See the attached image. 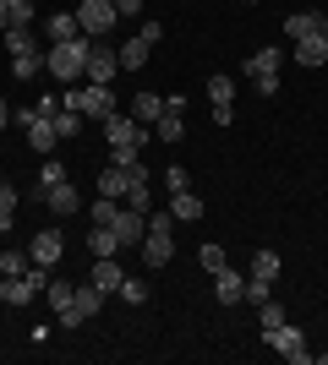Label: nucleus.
I'll list each match as a JSON object with an SVG mask.
<instances>
[{
	"instance_id": "1",
	"label": "nucleus",
	"mask_w": 328,
	"mask_h": 365,
	"mask_svg": "<svg viewBox=\"0 0 328 365\" xmlns=\"http://www.w3.org/2000/svg\"><path fill=\"white\" fill-rule=\"evenodd\" d=\"M104 137H109V164H131V158H142V142L154 137V131L137 125L131 115H109V120H104Z\"/></svg>"
},
{
	"instance_id": "36",
	"label": "nucleus",
	"mask_w": 328,
	"mask_h": 365,
	"mask_svg": "<svg viewBox=\"0 0 328 365\" xmlns=\"http://www.w3.org/2000/svg\"><path fill=\"white\" fill-rule=\"evenodd\" d=\"M6 11H11V22L16 28H33V0H0Z\"/></svg>"
},
{
	"instance_id": "38",
	"label": "nucleus",
	"mask_w": 328,
	"mask_h": 365,
	"mask_svg": "<svg viewBox=\"0 0 328 365\" xmlns=\"http://www.w3.org/2000/svg\"><path fill=\"white\" fill-rule=\"evenodd\" d=\"M49 305H55V311H66V305H71V284H66V278H49Z\"/></svg>"
},
{
	"instance_id": "16",
	"label": "nucleus",
	"mask_w": 328,
	"mask_h": 365,
	"mask_svg": "<svg viewBox=\"0 0 328 365\" xmlns=\"http://www.w3.org/2000/svg\"><path fill=\"white\" fill-rule=\"evenodd\" d=\"M44 202H49V213H55V218H71L82 207V197H77V185H71V180H61L55 191H44Z\"/></svg>"
},
{
	"instance_id": "25",
	"label": "nucleus",
	"mask_w": 328,
	"mask_h": 365,
	"mask_svg": "<svg viewBox=\"0 0 328 365\" xmlns=\"http://www.w3.org/2000/svg\"><path fill=\"white\" fill-rule=\"evenodd\" d=\"M39 71H44V55H39V49H33V55H11V76L16 82H33Z\"/></svg>"
},
{
	"instance_id": "33",
	"label": "nucleus",
	"mask_w": 328,
	"mask_h": 365,
	"mask_svg": "<svg viewBox=\"0 0 328 365\" xmlns=\"http://www.w3.org/2000/svg\"><path fill=\"white\" fill-rule=\"evenodd\" d=\"M197 262H203L208 273H219V267H224V245H219V240H203V245H197Z\"/></svg>"
},
{
	"instance_id": "42",
	"label": "nucleus",
	"mask_w": 328,
	"mask_h": 365,
	"mask_svg": "<svg viewBox=\"0 0 328 365\" xmlns=\"http://www.w3.org/2000/svg\"><path fill=\"white\" fill-rule=\"evenodd\" d=\"M11 115H16V109L6 104V98H0V131H6V125H11Z\"/></svg>"
},
{
	"instance_id": "24",
	"label": "nucleus",
	"mask_w": 328,
	"mask_h": 365,
	"mask_svg": "<svg viewBox=\"0 0 328 365\" xmlns=\"http://www.w3.org/2000/svg\"><path fill=\"white\" fill-rule=\"evenodd\" d=\"M323 61H328L323 38H296V66H323Z\"/></svg>"
},
{
	"instance_id": "37",
	"label": "nucleus",
	"mask_w": 328,
	"mask_h": 365,
	"mask_svg": "<svg viewBox=\"0 0 328 365\" xmlns=\"http://www.w3.org/2000/svg\"><path fill=\"white\" fill-rule=\"evenodd\" d=\"M115 213H121V202H109V197H99L94 207H88V218H94V224H115Z\"/></svg>"
},
{
	"instance_id": "10",
	"label": "nucleus",
	"mask_w": 328,
	"mask_h": 365,
	"mask_svg": "<svg viewBox=\"0 0 328 365\" xmlns=\"http://www.w3.org/2000/svg\"><path fill=\"white\" fill-rule=\"evenodd\" d=\"M284 38L296 44V38H323L328 44V16L323 11H290L284 16Z\"/></svg>"
},
{
	"instance_id": "34",
	"label": "nucleus",
	"mask_w": 328,
	"mask_h": 365,
	"mask_svg": "<svg viewBox=\"0 0 328 365\" xmlns=\"http://www.w3.org/2000/svg\"><path fill=\"white\" fill-rule=\"evenodd\" d=\"M6 49L11 55H33V28H6Z\"/></svg>"
},
{
	"instance_id": "3",
	"label": "nucleus",
	"mask_w": 328,
	"mask_h": 365,
	"mask_svg": "<svg viewBox=\"0 0 328 365\" xmlns=\"http://www.w3.org/2000/svg\"><path fill=\"white\" fill-rule=\"evenodd\" d=\"M170 257H175V218H170V207H154L148 213V235H142V262L164 267Z\"/></svg>"
},
{
	"instance_id": "22",
	"label": "nucleus",
	"mask_w": 328,
	"mask_h": 365,
	"mask_svg": "<svg viewBox=\"0 0 328 365\" xmlns=\"http://www.w3.org/2000/svg\"><path fill=\"white\" fill-rule=\"evenodd\" d=\"M88 251H94V257H121L115 229H109V224H94V229H88Z\"/></svg>"
},
{
	"instance_id": "28",
	"label": "nucleus",
	"mask_w": 328,
	"mask_h": 365,
	"mask_svg": "<svg viewBox=\"0 0 328 365\" xmlns=\"http://www.w3.org/2000/svg\"><path fill=\"white\" fill-rule=\"evenodd\" d=\"M115 300H126V305H148V284H142V278H121Z\"/></svg>"
},
{
	"instance_id": "39",
	"label": "nucleus",
	"mask_w": 328,
	"mask_h": 365,
	"mask_svg": "<svg viewBox=\"0 0 328 365\" xmlns=\"http://www.w3.org/2000/svg\"><path fill=\"white\" fill-rule=\"evenodd\" d=\"M11 213H16V191L0 180V229H11Z\"/></svg>"
},
{
	"instance_id": "12",
	"label": "nucleus",
	"mask_w": 328,
	"mask_h": 365,
	"mask_svg": "<svg viewBox=\"0 0 328 365\" xmlns=\"http://www.w3.org/2000/svg\"><path fill=\"white\" fill-rule=\"evenodd\" d=\"M109 229H115V240H121V251H131V245H142V235H148V213H131V207H121Z\"/></svg>"
},
{
	"instance_id": "7",
	"label": "nucleus",
	"mask_w": 328,
	"mask_h": 365,
	"mask_svg": "<svg viewBox=\"0 0 328 365\" xmlns=\"http://www.w3.org/2000/svg\"><path fill=\"white\" fill-rule=\"evenodd\" d=\"M263 344L279 354V360H290V365H307V360H312V349H307V333H301V327H290V322H279L274 333H263Z\"/></svg>"
},
{
	"instance_id": "21",
	"label": "nucleus",
	"mask_w": 328,
	"mask_h": 365,
	"mask_svg": "<svg viewBox=\"0 0 328 365\" xmlns=\"http://www.w3.org/2000/svg\"><path fill=\"white\" fill-rule=\"evenodd\" d=\"M170 218H175V224L203 218V197H197V191H175V197H170Z\"/></svg>"
},
{
	"instance_id": "6",
	"label": "nucleus",
	"mask_w": 328,
	"mask_h": 365,
	"mask_svg": "<svg viewBox=\"0 0 328 365\" xmlns=\"http://www.w3.org/2000/svg\"><path fill=\"white\" fill-rule=\"evenodd\" d=\"M148 180V164L142 158H131V164H109L104 175H99V197H109V202H121L131 185H142Z\"/></svg>"
},
{
	"instance_id": "18",
	"label": "nucleus",
	"mask_w": 328,
	"mask_h": 365,
	"mask_svg": "<svg viewBox=\"0 0 328 365\" xmlns=\"http://www.w3.org/2000/svg\"><path fill=\"white\" fill-rule=\"evenodd\" d=\"M121 257H94V278H88V284H99V289H104V294H115V289H121Z\"/></svg>"
},
{
	"instance_id": "30",
	"label": "nucleus",
	"mask_w": 328,
	"mask_h": 365,
	"mask_svg": "<svg viewBox=\"0 0 328 365\" xmlns=\"http://www.w3.org/2000/svg\"><path fill=\"white\" fill-rule=\"evenodd\" d=\"M263 300H274V278L247 273V305H263Z\"/></svg>"
},
{
	"instance_id": "27",
	"label": "nucleus",
	"mask_w": 328,
	"mask_h": 365,
	"mask_svg": "<svg viewBox=\"0 0 328 365\" xmlns=\"http://www.w3.org/2000/svg\"><path fill=\"white\" fill-rule=\"evenodd\" d=\"M61 180H71V169H66L61 158H44V169H39V191H55Z\"/></svg>"
},
{
	"instance_id": "20",
	"label": "nucleus",
	"mask_w": 328,
	"mask_h": 365,
	"mask_svg": "<svg viewBox=\"0 0 328 365\" xmlns=\"http://www.w3.org/2000/svg\"><path fill=\"white\" fill-rule=\"evenodd\" d=\"M71 311H77L82 322L99 317V311H104V289H99V284H82V289H71Z\"/></svg>"
},
{
	"instance_id": "13",
	"label": "nucleus",
	"mask_w": 328,
	"mask_h": 365,
	"mask_svg": "<svg viewBox=\"0 0 328 365\" xmlns=\"http://www.w3.org/2000/svg\"><path fill=\"white\" fill-rule=\"evenodd\" d=\"M61 251H66V235H61V229H39V235H33V245H28V257L39 262V267H55V262H61Z\"/></svg>"
},
{
	"instance_id": "31",
	"label": "nucleus",
	"mask_w": 328,
	"mask_h": 365,
	"mask_svg": "<svg viewBox=\"0 0 328 365\" xmlns=\"http://www.w3.org/2000/svg\"><path fill=\"white\" fill-rule=\"evenodd\" d=\"M252 273H257V278H279V251H268V245H263V251L252 257Z\"/></svg>"
},
{
	"instance_id": "8",
	"label": "nucleus",
	"mask_w": 328,
	"mask_h": 365,
	"mask_svg": "<svg viewBox=\"0 0 328 365\" xmlns=\"http://www.w3.org/2000/svg\"><path fill=\"white\" fill-rule=\"evenodd\" d=\"M11 120L22 125V131H28V148H33V153H55L61 131H55V120H49V115H39V109H16Z\"/></svg>"
},
{
	"instance_id": "9",
	"label": "nucleus",
	"mask_w": 328,
	"mask_h": 365,
	"mask_svg": "<svg viewBox=\"0 0 328 365\" xmlns=\"http://www.w3.org/2000/svg\"><path fill=\"white\" fill-rule=\"evenodd\" d=\"M115 6H109V0H77V28L88 33V38H104L109 28H115Z\"/></svg>"
},
{
	"instance_id": "44",
	"label": "nucleus",
	"mask_w": 328,
	"mask_h": 365,
	"mask_svg": "<svg viewBox=\"0 0 328 365\" xmlns=\"http://www.w3.org/2000/svg\"><path fill=\"white\" fill-rule=\"evenodd\" d=\"M0 278H6V262H0Z\"/></svg>"
},
{
	"instance_id": "41",
	"label": "nucleus",
	"mask_w": 328,
	"mask_h": 365,
	"mask_svg": "<svg viewBox=\"0 0 328 365\" xmlns=\"http://www.w3.org/2000/svg\"><path fill=\"white\" fill-rule=\"evenodd\" d=\"M164 191H170V197H175V191H192V175H187L181 164H175V169H164Z\"/></svg>"
},
{
	"instance_id": "45",
	"label": "nucleus",
	"mask_w": 328,
	"mask_h": 365,
	"mask_svg": "<svg viewBox=\"0 0 328 365\" xmlns=\"http://www.w3.org/2000/svg\"><path fill=\"white\" fill-rule=\"evenodd\" d=\"M109 6H115V0H109Z\"/></svg>"
},
{
	"instance_id": "15",
	"label": "nucleus",
	"mask_w": 328,
	"mask_h": 365,
	"mask_svg": "<svg viewBox=\"0 0 328 365\" xmlns=\"http://www.w3.org/2000/svg\"><path fill=\"white\" fill-rule=\"evenodd\" d=\"M44 38H49V44H71V38H82L77 11H55V16H44Z\"/></svg>"
},
{
	"instance_id": "35",
	"label": "nucleus",
	"mask_w": 328,
	"mask_h": 365,
	"mask_svg": "<svg viewBox=\"0 0 328 365\" xmlns=\"http://www.w3.org/2000/svg\"><path fill=\"white\" fill-rule=\"evenodd\" d=\"M49 120H55V131H61V137H77V125H82V115H77V109H55V115H49Z\"/></svg>"
},
{
	"instance_id": "17",
	"label": "nucleus",
	"mask_w": 328,
	"mask_h": 365,
	"mask_svg": "<svg viewBox=\"0 0 328 365\" xmlns=\"http://www.w3.org/2000/svg\"><path fill=\"white\" fill-rule=\"evenodd\" d=\"M148 55H154V38H148V33L126 38V44H121V71H142V66H148Z\"/></svg>"
},
{
	"instance_id": "43",
	"label": "nucleus",
	"mask_w": 328,
	"mask_h": 365,
	"mask_svg": "<svg viewBox=\"0 0 328 365\" xmlns=\"http://www.w3.org/2000/svg\"><path fill=\"white\" fill-rule=\"evenodd\" d=\"M6 28H16V22H11V11H6V6H0V33H6Z\"/></svg>"
},
{
	"instance_id": "23",
	"label": "nucleus",
	"mask_w": 328,
	"mask_h": 365,
	"mask_svg": "<svg viewBox=\"0 0 328 365\" xmlns=\"http://www.w3.org/2000/svg\"><path fill=\"white\" fill-rule=\"evenodd\" d=\"M208 104H214V109H235V82L224 71L208 76Z\"/></svg>"
},
{
	"instance_id": "14",
	"label": "nucleus",
	"mask_w": 328,
	"mask_h": 365,
	"mask_svg": "<svg viewBox=\"0 0 328 365\" xmlns=\"http://www.w3.org/2000/svg\"><path fill=\"white\" fill-rule=\"evenodd\" d=\"M214 300H219V305H241V300H247V278L235 273L230 262L214 273Z\"/></svg>"
},
{
	"instance_id": "4",
	"label": "nucleus",
	"mask_w": 328,
	"mask_h": 365,
	"mask_svg": "<svg viewBox=\"0 0 328 365\" xmlns=\"http://www.w3.org/2000/svg\"><path fill=\"white\" fill-rule=\"evenodd\" d=\"M44 71L55 76V82H66V88H71V82L88 71V38H71V44H49Z\"/></svg>"
},
{
	"instance_id": "32",
	"label": "nucleus",
	"mask_w": 328,
	"mask_h": 365,
	"mask_svg": "<svg viewBox=\"0 0 328 365\" xmlns=\"http://www.w3.org/2000/svg\"><path fill=\"white\" fill-rule=\"evenodd\" d=\"M257 322H263V333H274V327H279V322H290V317H284L279 300H263V305H257Z\"/></svg>"
},
{
	"instance_id": "29",
	"label": "nucleus",
	"mask_w": 328,
	"mask_h": 365,
	"mask_svg": "<svg viewBox=\"0 0 328 365\" xmlns=\"http://www.w3.org/2000/svg\"><path fill=\"white\" fill-rule=\"evenodd\" d=\"M126 207H131V213H154V185L148 180L131 185V191H126Z\"/></svg>"
},
{
	"instance_id": "26",
	"label": "nucleus",
	"mask_w": 328,
	"mask_h": 365,
	"mask_svg": "<svg viewBox=\"0 0 328 365\" xmlns=\"http://www.w3.org/2000/svg\"><path fill=\"white\" fill-rule=\"evenodd\" d=\"M154 137H164V142H181V137H187V120H181L175 109H164V115H159V125H154Z\"/></svg>"
},
{
	"instance_id": "2",
	"label": "nucleus",
	"mask_w": 328,
	"mask_h": 365,
	"mask_svg": "<svg viewBox=\"0 0 328 365\" xmlns=\"http://www.w3.org/2000/svg\"><path fill=\"white\" fill-rule=\"evenodd\" d=\"M61 104H66V109H77L82 120H109V115H115V88H104V82H88V88H77V82H71V88L61 93Z\"/></svg>"
},
{
	"instance_id": "19",
	"label": "nucleus",
	"mask_w": 328,
	"mask_h": 365,
	"mask_svg": "<svg viewBox=\"0 0 328 365\" xmlns=\"http://www.w3.org/2000/svg\"><path fill=\"white\" fill-rule=\"evenodd\" d=\"M159 115H164V98H159V93H137V98H131V120H137V125L154 131Z\"/></svg>"
},
{
	"instance_id": "11",
	"label": "nucleus",
	"mask_w": 328,
	"mask_h": 365,
	"mask_svg": "<svg viewBox=\"0 0 328 365\" xmlns=\"http://www.w3.org/2000/svg\"><path fill=\"white\" fill-rule=\"evenodd\" d=\"M115 71H121V49H109V44H88V82H115Z\"/></svg>"
},
{
	"instance_id": "5",
	"label": "nucleus",
	"mask_w": 328,
	"mask_h": 365,
	"mask_svg": "<svg viewBox=\"0 0 328 365\" xmlns=\"http://www.w3.org/2000/svg\"><path fill=\"white\" fill-rule=\"evenodd\" d=\"M279 61H284V49L279 44H263V49H252L247 55V76H252V88L263 93H279Z\"/></svg>"
},
{
	"instance_id": "40",
	"label": "nucleus",
	"mask_w": 328,
	"mask_h": 365,
	"mask_svg": "<svg viewBox=\"0 0 328 365\" xmlns=\"http://www.w3.org/2000/svg\"><path fill=\"white\" fill-rule=\"evenodd\" d=\"M0 262H6V278H11V273H28V267H33L28 251H0Z\"/></svg>"
}]
</instances>
